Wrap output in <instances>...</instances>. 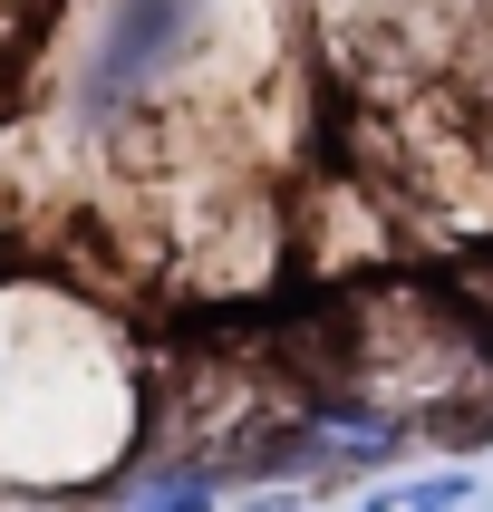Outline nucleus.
<instances>
[{"label": "nucleus", "mask_w": 493, "mask_h": 512, "mask_svg": "<svg viewBox=\"0 0 493 512\" xmlns=\"http://www.w3.org/2000/svg\"><path fill=\"white\" fill-rule=\"evenodd\" d=\"M107 512H223V474L203 455H165V464H145V474H126L107 493Z\"/></svg>", "instance_id": "4"}, {"label": "nucleus", "mask_w": 493, "mask_h": 512, "mask_svg": "<svg viewBox=\"0 0 493 512\" xmlns=\"http://www.w3.org/2000/svg\"><path fill=\"white\" fill-rule=\"evenodd\" d=\"M242 39L252 0H78V29L58 49V136L97 155L184 136V116L223 107Z\"/></svg>", "instance_id": "2"}, {"label": "nucleus", "mask_w": 493, "mask_h": 512, "mask_svg": "<svg viewBox=\"0 0 493 512\" xmlns=\"http://www.w3.org/2000/svg\"><path fill=\"white\" fill-rule=\"evenodd\" d=\"M464 503H474V474H464V464H445V474H406V484L368 493L358 512H464Z\"/></svg>", "instance_id": "5"}, {"label": "nucleus", "mask_w": 493, "mask_h": 512, "mask_svg": "<svg viewBox=\"0 0 493 512\" xmlns=\"http://www.w3.org/2000/svg\"><path fill=\"white\" fill-rule=\"evenodd\" d=\"M290 445H310L319 474H387V464L406 455V426L387 416V406H319V416H300V435Z\"/></svg>", "instance_id": "3"}, {"label": "nucleus", "mask_w": 493, "mask_h": 512, "mask_svg": "<svg viewBox=\"0 0 493 512\" xmlns=\"http://www.w3.org/2000/svg\"><path fill=\"white\" fill-rule=\"evenodd\" d=\"M136 435V358L97 300L49 281H0V474L97 484Z\"/></svg>", "instance_id": "1"}]
</instances>
